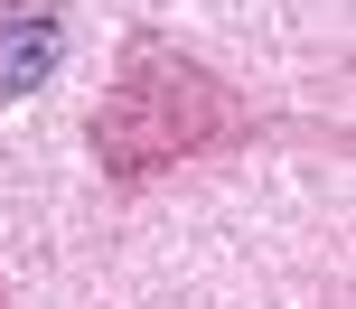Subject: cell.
<instances>
[{"mask_svg":"<svg viewBox=\"0 0 356 309\" xmlns=\"http://www.w3.org/2000/svg\"><path fill=\"white\" fill-rule=\"evenodd\" d=\"M56 66H66V19L47 0H0V103L38 94Z\"/></svg>","mask_w":356,"mask_h":309,"instance_id":"6da1fadb","label":"cell"}]
</instances>
